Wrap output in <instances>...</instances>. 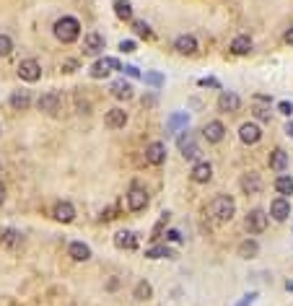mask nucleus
I'll return each mask as SVG.
<instances>
[{"mask_svg":"<svg viewBox=\"0 0 293 306\" xmlns=\"http://www.w3.org/2000/svg\"><path fill=\"white\" fill-rule=\"evenodd\" d=\"M208 213H210V221L213 223H231V218L236 215V203L231 195H215L208 205Z\"/></svg>","mask_w":293,"mask_h":306,"instance_id":"f257e3e1","label":"nucleus"},{"mask_svg":"<svg viewBox=\"0 0 293 306\" xmlns=\"http://www.w3.org/2000/svg\"><path fill=\"white\" fill-rule=\"evenodd\" d=\"M285 133H288V135L293 138V122H288V125H285Z\"/></svg>","mask_w":293,"mask_h":306,"instance_id":"49530a36","label":"nucleus"},{"mask_svg":"<svg viewBox=\"0 0 293 306\" xmlns=\"http://www.w3.org/2000/svg\"><path fill=\"white\" fill-rule=\"evenodd\" d=\"M145 257H148V259H164V257H171V249H169L166 244H159V247L145 249Z\"/></svg>","mask_w":293,"mask_h":306,"instance_id":"2f4dec72","label":"nucleus"},{"mask_svg":"<svg viewBox=\"0 0 293 306\" xmlns=\"http://www.w3.org/2000/svg\"><path fill=\"white\" fill-rule=\"evenodd\" d=\"M267 164H270V169H273V171H278V174H285V169H288V153H285L283 148H275L273 153H270Z\"/></svg>","mask_w":293,"mask_h":306,"instance_id":"5701e85b","label":"nucleus"},{"mask_svg":"<svg viewBox=\"0 0 293 306\" xmlns=\"http://www.w3.org/2000/svg\"><path fill=\"white\" fill-rule=\"evenodd\" d=\"M125 200H127L130 213H140V210L148 208V192H145L143 187H138V184H132V187L127 189V195H125Z\"/></svg>","mask_w":293,"mask_h":306,"instance_id":"39448f33","label":"nucleus"},{"mask_svg":"<svg viewBox=\"0 0 293 306\" xmlns=\"http://www.w3.org/2000/svg\"><path fill=\"white\" fill-rule=\"evenodd\" d=\"M164 161H166V145L161 140L148 143L145 145V164H151V166H164Z\"/></svg>","mask_w":293,"mask_h":306,"instance_id":"9b49d317","label":"nucleus"},{"mask_svg":"<svg viewBox=\"0 0 293 306\" xmlns=\"http://www.w3.org/2000/svg\"><path fill=\"white\" fill-rule=\"evenodd\" d=\"M218 109H221V112H226V114H236L239 109H241L239 94H234V91H221L218 94Z\"/></svg>","mask_w":293,"mask_h":306,"instance_id":"4468645a","label":"nucleus"},{"mask_svg":"<svg viewBox=\"0 0 293 306\" xmlns=\"http://www.w3.org/2000/svg\"><path fill=\"white\" fill-rule=\"evenodd\" d=\"M166 242H174V244L182 242V234H179L176 228H169V231H166Z\"/></svg>","mask_w":293,"mask_h":306,"instance_id":"58836bf2","label":"nucleus"},{"mask_svg":"<svg viewBox=\"0 0 293 306\" xmlns=\"http://www.w3.org/2000/svg\"><path fill=\"white\" fill-rule=\"evenodd\" d=\"M8 101H11V106L16 109V112H26V109L31 106V91H26V89L13 91Z\"/></svg>","mask_w":293,"mask_h":306,"instance_id":"4be33fe9","label":"nucleus"},{"mask_svg":"<svg viewBox=\"0 0 293 306\" xmlns=\"http://www.w3.org/2000/svg\"><path fill=\"white\" fill-rule=\"evenodd\" d=\"M78 68H81V62H78L76 57H65V60L60 62V70H62V73H67V75H70V73H76Z\"/></svg>","mask_w":293,"mask_h":306,"instance_id":"473e14b6","label":"nucleus"},{"mask_svg":"<svg viewBox=\"0 0 293 306\" xmlns=\"http://www.w3.org/2000/svg\"><path fill=\"white\" fill-rule=\"evenodd\" d=\"M244 226H246V231H249V234H262V231L267 228V213L260 210V208L249 210V213H246Z\"/></svg>","mask_w":293,"mask_h":306,"instance_id":"6e6552de","label":"nucleus"},{"mask_svg":"<svg viewBox=\"0 0 293 306\" xmlns=\"http://www.w3.org/2000/svg\"><path fill=\"white\" fill-rule=\"evenodd\" d=\"M179 125H187V117H185V114H174V117H171L169 130H174V127H179Z\"/></svg>","mask_w":293,"mask_h":306,"instance_id":"ea45409f","label":"nucleus"},{"mask_svg":"<svg viewBox=\"0 0 293 306\" xmlns=\"http://www.w3.org/2000/svg\"><path fill=\"white\" fill-rule=\"evenodd\" d=\"M52 215H55V221H60V223H73V218H76V208H73V203L60 200V203L55 205Z\"/></svg>","mask_w":293,"mask_h":306,"instance_id":"a211bd4d","label":"nucleus"},{"mask_svg":"<svg viewBox=\"0 0 293 306\" xmlns=\"http://www.w3.org/2000/svg\"><path fill=\"white\" fill-rule=\"evenodd\" d=\"M252 112H254L257 120L270 122V99H265V96H254V101H252Z\"/></svg>","mask_w":293,"mask_h":306,"instance_id":"393cba45","label":"nucleus"},{"mask_svg":"<svg viewBox=\"0 0 293 306\" xmlns=\"http://www.w3.org/2000/svg\"><path fill=\"white\" fill-rule=\"evenodd\" d=\"M55 36L62 42V45H73V42L81 39V21L76 16H62L55 21Z\"/></svg>","mask_w":293,"mask_h":306,"instance_id":"f03ea898","label":"nucleus"},{"mask_svg":"<svg viewBox=\"0 0 293 306\" xmlns=\"http://www.w3.org/2000/svg\"><path fill=\"white\" fill-rule=\"evenodd\" d=\"M127 75H132V78H140V70L138 68H135V65H127V68H122Z\"/></svg>","mask_w":293,"mask_h":306,"instance_id":"a19ab883","label":"nucleus"},{"mask_svg":"<svg viewBox=\"0 0 293 306\" xmlns=\"http://www.w3.org/2000/svg\"><path fill=\"white\" fill-rule=\"evenodd\" d=\"M120 52L132 55V52H135V42H132V39H122V42H120Z\"/></svg>","mask_w":293,"mask_h":306,"instance_id":"e433bc0d","label":"nucleus"},{"mask_svg":"<svg viewBox=\"0 0 293 306\" xmlns=\"http://www.w3.org/2000/svg\"><path fill=\"white\" fill-rule=\"evenodd\" d=\"M229 50H231V55H249L252 52V39L246 34H239V36H234Z\"/></svg>","mask_w":293,"mask_h":306,"instance_id":"a878e982","label":"nucleus"},{"mask_svg":"<svg viewBox=\"0 0 293 306\" xmlns=\"http://www.w3.org/2000/svg\"><path fill=\"white\" fill-rule=\"evenodd\" d=\"M67 257L73 262H88L91 259V247L83 244V242H70L67 244Z\"/></svg>","mask_w":293,"mask_h":306,"instance_id":"6ab92c4d","label":"nucleus"},{"mask_svg":"<svg viewBox=\"0 0 293 306\" xmlns=\"http://www.w3.org/2000/svg\"><path fill=\"white\" fill-rule=\"evenodd\" d=\"M109 94L115 99H120V101H127V99H132V86L127 81H115L109 86Z\"/></svg>","mask_w":293,"mask_h":306,"instance_id":"b1692460","label":"nucleus"},{"mask_svg":"<svg viewBox=\"0 0 293 306\" xmlns=\"http://www.w3.org/2000/svg\"><path fill=\"white\" fill-rule=\"evenodd\" d=\"M21 244H24V234H21V231L6 228L3 234H0V247H6V249H18Z\"/></svg>","mask_w":293,"mask_h":306,"instance_id":"412c9836","label":"nucleus"},{"mask_svg":"<svg viewBox=\"0 0 293 306\" xmlns=\"http://www.w3.org/2000/svg\"><path fill=\"white\" fill-rule=\"evenodd\" d=\"M104 125L109 130H122L127 125V112L122 106H115V109H109V112L104 114Z\"/></svg>","mask_w":293,"mask_h":306,"instance_id":"dca6fc26","label":"nucleus"},{"mask_svg":"<svg viewBox=\"0 0 293 306\" xmlns=\"http://www.w3.org/2000/svg\"><path fill=\"white\" fill-rule=\"evenodd\" d=\"M239 257L241 259H254L260 254V244H257V239H244V242L239 244Z\"/></svg>","mask_w":293,"mask_h":306,"instance_id":"bb28decb","label":"nucleus"},{"mask_svg":"<svg viewBox=\"0 0 293 306\" xmlns=\"http://www.w3.org/2000/svg\"><path fill=\"white\" fill-rule=\"evenodd\" d=\"M132 29H135V34H138V36L153 39V31H151V26L145 24V21H132Z\"/></svg>","mask_w":293,"mask_h":306,"instance_id":"72a5a7b5","label":"nucleus"},{"mask_svg":"<svg viewBox=\"0 0 293 306\" xmlns=\"http://www.w3.org/2000/svg\"><path fill=\"white\" fill-rule=\"evenodd\" d=\"M115 247L117 249H135L138 247V236H135L132 231H120L115 236Z\"/></svg>","mask_w":293,"mask_h":306,"instance_id":"cd10ccee","label":"nucleus"},{"mask_svg":"<svg viewBox=\"0 0 293 306\" xmlns=\"http://www.w3.org/2000/svg\"><path fill=\"white\" fill-rule=\"evenodd\" d=\"M104 36L99 34V31H88L86 36H83V55H88V57H99L101 52H104Z\"/></svg>","mask_w":293,"mask_h":306,"instance_id":"0eeeda50","label":"nucleus"},{"mask_svg":"<svg viewBox=\"0 0 293 306\" xmlns=\"http://www.w3.org/2000/svg\"><path fill=\"white\" fill-rule=\"evenodd\" d=\"M190 179L195 184H208L213 179V166H210V161H195L192 169H190Z\"/></svg>","mask_w":293,"mask_h":306,"instance_id":"f8f14e48","label":"nucleus"},{"mask_svg":"<svg viewBox=\"0 0 293 306\" xmlns=\"http://www.w3.org/2000/svg\"><path fill=\"white\" fill-rule=\"evenodd\" d=\"M112 70H122V62H120L117 57H99V60L91 65V70H88V75H91V78H96V81H101V78H106Z\"/></svg>","mask_w":293,"mask_h":306,"instance_id":"7ed1b4c3","label":"nucleus"},{"mask_svg":"<svg viewBox=\"0 0 293 306\" xmlns=\"http://www.w3.org/2000/svg\"><path fill=\"white\" fill-rule=\"evenodd\" d=\"M241 189H244V195H260V192H262V179H260V174L246 171L244 177H241Z\"/></svg>","mask_w":293,"mask_h":306,"instance_id":"aec40b11","label":"nucleus"},{"mask_svg":"<svg viewBox=\"0 0 293 306\" xmlns=\"http://www.w3.org/2000/svg\"><path fill=\"white\" fill-rule=\"evenodd\" d=\"M270 215H273V221H278V223L288 221V215H290V200L288 198H275L273 203H270Z\"/></svg>","mask_w":293,"mask_h":306,"instance_id":"2eb2a0df","label":"nucleus"},{"mask_svg":"<svg viewBox=\"0 0 293 306\" xmlns=\"http://www.w3.org/2000/svg\"><path fill=\"white\" fill-rule=\"evenodd\" d=\"M285 42H288V45H290V47H293V26H290V29H288V31H285Z\"/></svg>","mask_w":293,"mask_h":306,"instance_id":"c03bdc74","label":"nucleus"},{"mask_svg":"<svg viewBox=\"0 0 293 306\" xmlns=\"http://www.w3.org/2000/svg\"><path fill=\"white\" fill-rule=\"evenodd\" d=\"M200 86H213V89H218V81H213V78H202Z\"/></svg>","mask_w":293,"mask_h":306,"instance_id":"79ce46f5","label":"nucleus"},{"mask_svg":"<svg viewBox=\"0 0 293 306\" xmlns=\"http://www.w3.org/2000/svg\"><path fill=\"white\" fill-rule=\"evenodd\" d=\"M176 145H179V150H182V156H185L187 161H195V159L200 156V148H197V143H195V135L187 133V130H185L182 135H179Z\"/></svg>","mask_w":293,"mask_h":306,"instance_id":"ddd939ff","label":"nucleus"},{"mask_svg":"<svg viewBox=\"0 0 293 306\" xmlns=\"http://www.w3.org/2000/svg\"><path fill=\"white\" fill-rule=\"evenodd\" d=\"M115 13L120 21H132V6H130V0H117L115 3Z\"/></svg>","mask_w":293,"mask_h":306,"instance_id":"7c9ffc66","label":"nucleus"},{"mask_svg":"<svg viewBox=\"0 0 293 306\" xmlns=\"http://www.w3.org/2000/svg\"><path fill=\"white\" fill-rule=\"evenodd\" d=\"M60 106H62V96H60L57 91H47V94H42V96H39V101H36V109H39V112L50 114V117H55V114L60 112Z\"/></svg>","mask_w":293,"mask_h":306,"instance_id":"423d86ee","label":"nucleus"},{"mask_svg":"<svg viewBox=\"0 0 293 306\" xmlns=\"http://www.w3.org/2000/svg\"><path fill=\"white\" fill-rule=\"evenodd\" d=\"M16 73H18V78H21V81H26V83H36V81L42 78V65H39V60L26 57V60H21V62H18Z\"/></svg>","mask_w":293,"mask_h":306,"instance_id":"20e7f679","label":"nucleus"},{"mask_svg":"<svg viewBox=\"0 0 293 306\" xmlns=\"http://www.w3.org/2000/svg\"><path fill=\"white\" fill-rule=\"evenodd\" d=\"M278 112L285 114V117H290V114H293V104H290V101H280V104H278Z\"/></svg>","mask_w":293,"mask_h":306,"instance_id":"4c0bfd02","label":"nucleus"},{"mask_svg":"<svg viewBox=\"0 0 293 306\" xmlns=\"http://www.w3.org/2000/svg\"><path fill=\"white\" fill-rule=\"evenodd\" d=\"M174 50L179 52V55H197V39L192 36V34H182V36H176L174 39Z\"/></svg>","mask_w":293,"mask_h":306,"instance_id":"f3484780","label":"nucleus"},{"mask_svg":"<svg viewBox=\"0 0 293 306\" xmlns=\"http://www.w3.org/2000/svg\"><path fill=\"white\" fill-rule=\"evenodd\" d=\"M13 52V39L8 34H0V57H8Z\"/></svg>","mask_w":293,"mask_h":306,"instance_id":"f704fd0d","label":"nucleus"},{"mask_svg":"<svg viewBox=\"0 0 293 306\" xmlns=\"http://www.w3.org/2000/svg\"><path fill=\"white\" fill-rule=\"evenodd\" d=\"M3 203H6V184L0 182V205H3Z\"/></svg>","mask_w":293,"mask_h":306,"instance_id":"a18cd8bd","label":"nucleus"},{"mask_svg":"<svg viewBox=\"0 0 293 306\" xmlns=\"http://www.w3.org/2000/svg\"><path fill=\"white\" fill-rule=\"evenodd\" d=\"M288 291H293V280H288V286H285Z\"/></svg>","mask_w":293,"mask_h":306,"instance_id":"de8ad7c7","label":"nucleus"},{"mask_svg":"<svg viewBox=\"0 0 293 306\" xmlns=\"http://www.w3.org/2000/svg\"><path fill=\"white\" fill-rule=\"evenodd\" d=\"M132 298L135 301H151L153 298V286L148 280H138V283H135V288H132Z\"/></svg>","mask_w":293,"mask_h":306,"instance_id":"c85d7f7f","label":"nucleus"},{"mask_svg":"<svg viewBox=\"0 0 293 306\" xmlns=\"http://www.w3.org/2000/svg\"><path fill=\"white\" fill-rule=\"evenodd\" d=\"M275 192H278V198H288V195H293V177H288V174H278V177H275Z\"/></svg>","mask_w":293,"mask_h":306,"instance_id":"c756f323","label":"nucleus"},{"mask_svg":"<svg viewBox=\"0 0 293 306\" xmlns=\"http://www.w3.org/2000/svg\"><path fill=\"white\" fill-rule=\"evenodd\" d=\"M106 288H109V291H117V288H120V280H117V278H112Z\"/></svg>","mask_w":293,"mask_h":306,"instance_id":"37998d69","label":"nucleus"},{"mask_svg":"<svg viewBox=\"0 0 293 306\" xmlns=\"http://www.w3.org/2000/svg\"><path fill=\"white\" fill-rule=\"evenodd\" d=\"M202 138H205L210 145H215V143H221L223 138H226V127H223L221 120H210V122L202 125Z\"/></svg>","mask_w":293,"mask_h":306,"instance_id":"1a4fd4ad","label":"nucleus"},{"mask_svg":"<svg viewBox=\"0 0 293 306\" xmlns=\"http://www.w3.org/2000/svg\"><path fill=\"white\" fill-rule=\"evenodd\" d=\"M239 140H241L244 145H257V143L262 140V127H260L257 122H244V125L239 127Z\"/></svg>","mask_w":293,"mask_h":306,"instance_id":"9d476101","label":"nucleus"},{"mask_svg":"<svg viewBox=\"0 0 293 306\" xmlns=\"http://www.w3.org/2000/svg\"><path fill=\"white\" fill-rule=\"evenodd\" d=\"M143 81L151 83V86H161V83H164V75H161V73H145Z\"/></svg>","mask_w":293,"mask_h":306,"instance_id":"c9c22d12","label":"nucleus"}]
</instances>
